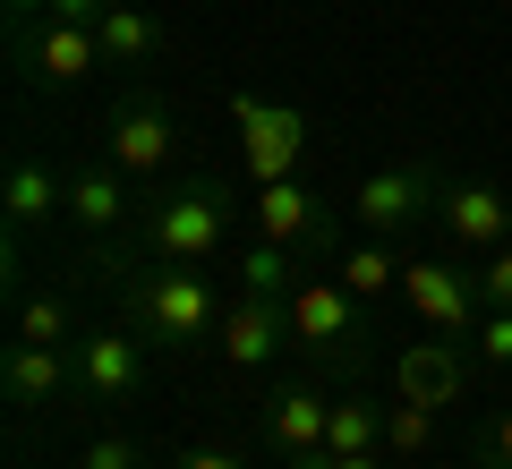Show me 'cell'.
<instances>
[{
  "label": "cell",
  "mask_w": 512,
  "mask_h": 469,
  "mask_svg": "<svg viewBox=\"0 0 512 469\" xmlns=\"http://www.w3.org/2000/svg\"><path fill=\"white\" fill-rule=\"evenodd\" d=\"M128 316H137V333L146 342H171V350H197L222 333V299L214 282H205L197 265H154L128 282Z\"/></svg>",
  "instance_id": "1"
},
{
  "label": "cell",
  "mask_w": 512,
  "mask_h": 469,
  "mask_svg": "<svg viewBox=\"0 0 512 469\" xmlns=\"http://www.w3.org/2000/svg\"><path fill=\"white\" fill-rule=\"evenodd\" d=\"M222 239H231V205H222V188H214V180L171 188V197L146 214V248L163 256V265H205Z\"/></svg>",
  "instance_id": "2"
},
{
  "label": "cell",
  "mask_w": 512,
  "mask_h": 469,
  "mask_svg": "<svg viewBox=\"0 0 512 469\" xmlns=\"http://www.w3.org/2000/svg\"><path fill=\"white\" fill-rule=\"evenodd\" d=\"M282 307H291V342L316 350V359H350L367 333V299H350L333 273H299V290Z\"/></svg>",
  "instance_id": "3"
},
{
  "label": "cell",
  "mask_w": 512,
  "mask_h": 469,
  "mask_svg": "<svg viewBox=\"0 0 512 469\" xmlns=\"http://www.w3.org/2000/svg\"><path fill=\"white\" fill-rule=\"evenodd\" d=\"M231 120H239V154H248V180L256 188L299 171V154H308V120H299L291 103H256V94H239Z\"/></svg>",
  "instance_id": "4"
},
{
  "label": "cell",
  "mask_w": 512,
  "mask_h": 469,
  "mask_svg": "<svg viewBox=\"0 0 512 469\" xmlns=\"http://www.w3.org/2000/svg\"><path fill=\"white\" fill-rule=\"evenodd\" d=\"M282 342H291V307H282L274 290H239V299L222 307V333H214L222 367L256 376V367H274V350H282Z\"/></svg>",
  "instance_id": "5"
},
{
  "label": "cell",
  "mask_w": 512,
  "mask_h": 469,
  "mask_svg": "<svg viewBox=\"0 0 512 469\" xmlns=\"http://www.w3.org/2000/svg\"><path fill=\"white\" fill-rule=\"evenodd\" d=\"M402 299L419 325L453 333V342H470V325L487 316V299H478V273H453V265H402Z\"/></svg>",
  "instance_id": "6"
},
{
  "label": "cell",
  "mask_w": 512,
  "mask_h": 469,
  "mask_svg": "<svg viewBox=\"0 0 512 469\" xmlns=\"http://www.w3.org/2000/svg\"><path fill=\"white\" fill-rule=\"evenodd\" d=\"M111 163L128 171V180H154V171L171 163V145H180V128H171V111L163 103H146V94H137V103H120L111 111Z\"/></svg>",
  "instance_id": "7"
},
{
  "label": "cell",
  "mask_w": 512,
  "mask_h": 469,
  "mask_svg": "<svg viewBox=\"0 0 512 469\" xmlns=\"http://www.w3.org/2000/svg\"><path fill=\"white\" fill-rule=\"evenodd\" d=\"M393 393L419 401V410H453V401L470 393V359H461V342H410L402 359H393Z\"/></svg>",
  "instance_id": "8"
},
{
  "label": "cell",
  "mask_w": 512,
  "mask_h": 469,
  "mask_svg": "<svg viewBox=\"0 0 512 469\" xmlns=\"http://www.w3.org/2000/svg\"><path fill=\"white\" fill-rule=\"evenodd\" d=\"M137 376H146V342H137V333H86V342H77V393L86 401H128L137 393Z\"/></svg>",
  "instance_id": "9"
},
{
  "label": "cell",
  "mask_w": 512,
  "mask_h": 469,
  "mask_svg": "<svg viewBox=\"0 0 512 469\" xmlns=\"http://www.w3.org/2000/svg\"><path fill=\"white\" fill-rule=\"evenodd\" d=\"M69 384H77L69 350H52V342H9V367H0V393H9V410H52Z\"/></svg>",
  "instance_id": "10"
},
{
  "label": "cell",
  "mask_w": 512,
  "mask_h": 469,
  "mask_svg": "<svg viewBox=\"0 0 512 469\" xmlns=\"http://www.w3.org/2000/svg\"><path fill=\"white\" fill-rule=\"evenodd\" d=\"M256 239H274V248H308V239H325V205H316V188L299 180V171L256 188Z\"/></svg>",
  "instance_id": "11"
},
{
  "label": "cell",
  "mask_w": 512,
  "mask_h": 469,
  "mask_svg": "<svg viewBox=\"0 0 512 469\" xmlns=\"http://www.w3.org/2000/svg\"><path fill=\"white\" fill-rule=\"evenodd\" d=\"M94 60H103V35H94V26H77V18H52V9H43V26L26 35V69L52 77V86H77Z\"/></svg>",
  "instance_id": "12"
},
{
  "label": "cell",
  "mask_w": 512,
  "mask_h": 469,
  "mask_svg": "<svg viewBox=\"0 0 512 469\" xmlns=\"http://www.w3.org/2000/svg\"><path fill=\"white\" fill-rule=\"evenodd\" d=\"M419 205H427V171H367V180L350 188V214H359V231H367V239L402 231Z\"/></svg>",
  "instance_id": "13"
},
{
  "label": "cell",
  "mask_w": 512,
  "mask_h": 469,
  "mask_svg": "<svg viewBox=\"0 0 512 469\" xmlns=\"http://www.w3.org/2000/svg\"><path fill=\"white\" fill-rule=\"evenodd\" d=\"M444 231L461 239V248H504L512 239V197L504 188H487V180H470V188H444Z\"/></svg>",
  "instance_id": "14"
},
{
  "label": "cell",
  "mask_w": 512,
  "mask_h": 469,
  "mask_svg": "<svg viewBox=\"0 0 512 469\" xmlns=\"http://www.w3.org/2000/svg\"><path fill=\"white\" fill-rule=\"evenodd\" d=\"M0 205H9V231H43L52 214H69V180H52L43 154H18L0 180Z\"/></svg>",
  "instance_id": "15"
},
{
  "label": "cell",
  "mask_w": 512,
  "mask_h": 469,
  "mask_svg": "<svg viewBox=\"0 0 512 469\" xmlns=\"http://www.w3.org/2000/svg\"><path fill=\"white\" fill-rule=\"evenodd\" d=\"M120 180H128V171L111 163V154H103V163H86V171L69 180V222H77L86 239H111V231H120V214H128Z\"/></svg>",
  "instance_id": "16"
},
{
  "label": "cell",
  "mask_w": 512,
  "mask_h": 469,
  "mask_svg": "<svg viewBox=\"0 0 512 469\" xmlns=\"http://www.w3.org/2000/svg\"><path fill=\"white\" fill-rule=\"evenodd\" d=\"M325 427H333V401L325 393H282L274 410H265V435H274L282 461H291V452H316V444H325Z\"/></svg>",
  "instance_id": "17"
},
{
  "label": "cell",
  "mask_w": 512,
  "mask_h": 469,
  "mask_svg": "<svg viewBox=\"0 0 512 469\" xmlns=\"http://www.w3.org/2000/svg\"><path fill=\"white\" fill-rule=\"evenodd\" d=\"M94 35H103V60H120V69H146V60L163 52V26H154L137 0H111L103 18H94Z\"/></svg>",
  "instance_id": "18"
},
{
  "label": "cell",
  "mask_w": 512,
  "mask_h": 469,
  "mask_svg": "<svg viewBox=\"0 0 512 469\" xmlns=\"http://www.w3.org/2000/svg\"><path fill=\"white\" fill-rule=\"evenodd\" d=\"M333 282H342L350 299H384V290L402 282V273H393V256H384L376 239H359V248H342V256H333Z\"/></svg>",
  "instance_id": "19"
},
{
  "label": "cell",
  "mask_w": 512,
  "mask_h": 469,
  "mask_svg": "<svg viewBox=\"0 0 512 469\" xmlns=\"http://www.w3.org/2000/svg\"><path fill=\"white\" fill-rule=\"evenodd\" d=\"M384 444V410L376 401H333V427H325V452H376Z\"/></svg>",
  "instance_id": "20"
},
{
  "label": "cell",
  "mask_w": 512,
  "mask_h": 469,
  "mask_svg": "<svg viewBox=\"0 0 512 469\" xmlns=\"http://www.w3.org/2000/svg\"><path fill=\"white\" fill-rule=\"evenodd\" d=\"M427 444H436V410H419V401L384 410V452H393V461H419Z\"/></svg>",
  "instance_id": "21"
},
{
  "label": "cell",
  "mask_w": 512,
  "mask_h": 469,
  "mask_svg": "<svg viewBox=\"0 0 512 469\" xmlns=\"http://www.w3.org/2000/svg\"><path fill=\"white\" fill-rule=\"evenodd\" d=\"M239 282H248V290H274V299H291V290H299V273H291V248L256 239V248L239 256Z\"/></svg>",
  "instance_id": "22"
},
{
  "label": "cell",
  "mask_w": 512,
  "mask_h": 469,
  "mask_svg": "<svg viewBox=\"0 0 512 469\" xmlns=\"http://www.w3.org/2000/svg\"><path fill=\"white\" fill-rule=\"evenodd\" d=\"M18 342L69 350V307H60V299H26V307H18Z\"/></svg>",
  "instance_id": "23"
},
{
  "label": "cell",
  "mask_w": 512,
  "mask_h": 469,
  "mask_svg": "<svg viewBox=\"0 0 512 469\" xmlns=\"http://www.w3.org/2000/svg\"><path fill=\"white\" fill-rule=\"evenodd\" d=\"M470 342H478V359H487V367H504V376H512V307H487V316L470 325Z\"/></svg>",
  "instance_id": "24"
},
{
  "label": "cell",
  "mask_w": 512,
  "mask_h": 469,
  "mask_svg": "<svg viewBox=\"0 0 512 469\" xmlns=\"http://www.w3.org/2000/svg\"><path fill=\"white\" fill-rule=\"evenodd\" d=\"M478 299L512 307V239H504V248H487V265H478Z\"/></svg>",
  "instance_id": "25"
},
{
  "label": "cell",
  "mask_w": 512,
  "mask_h": 469,
  "mask_svg": "<svg viewBox=\"0 0 512 469\" xmlns=\"http://www.w3.org/2000/svg\"><path fill=\"white\" fill-rule=\"evenodd\" d=\"M77 469H137V444H128V435H94V444L77 452Z\"/></svg>",
  "instance_id": "26"
},
{
  "label": "cell",
  "mask_w": 512,
  "mask_h": 469,
  "mask_svg": "<svg viewBox=\"0 0 512 469\" xmlns=\"http://www.w3.org/2000/svg\"><path fill=\"white\" fill-rule=\"evenodd\" d=\"M171 469H248V461H239L231 444H188V452H180Z\"/></svg>",
  "instance_id": "27"
},
{
  "label": "cell",
  "mask_w": 512,
  "mask_h": 469,
  "mask_svg": "<svg viewBox=\"0 0 512 469\" xmlns=\"http://www.w3.org/2000/svg\"><path fill=\"white\" fill-rule=\"evenodd\" d=\"M487 461H495V469H512V401L495 410V427H487Z\"/></svg>",
  "instance_id": "28"
},
{
  "label": "cell",
  "mask_w": 512,
  "mask_h": 469,
  "mask_svg": "<svg viewBox=\"0 0 512 469\" xmlns=\"http://www.w3.org/2000/svg\"><path fill=\"white\" fill-rule=\"evenodd\" d=\"M325 469H393V452H384V444L376 452H325Z\"/></svg>",
  "instance_id": "29"
},
{
  "label": "cell",
  "mask_w": 512,
  "mask_h": 469,
  "mask_svg": "<svg viewBox=\"0 0 512 469\" xmlns=\"http://www.w3.org/2000/svg\"><path fill=\"white\" fill-rule=\"evenodd\" d=\"M43 9H52V18H77V26H94L111 9V0H43Z\"/></svg>",
  "instance_id": "30"
},
{
  "label": "cell",
  "mask_w": 512,
  "mask_h": 469,
  "mask_svg": "<svg viewBox=\"0 0 512 469\" xmlns=\"http://www.w3.org/2000/svg\"><path fill=\"white\" fill-rule=\"evenodd\" d=\"M9 9H18V18H35V9H43V0H9Z\"/></svg>",
  "instance_id": "31"
}]
</instances>
